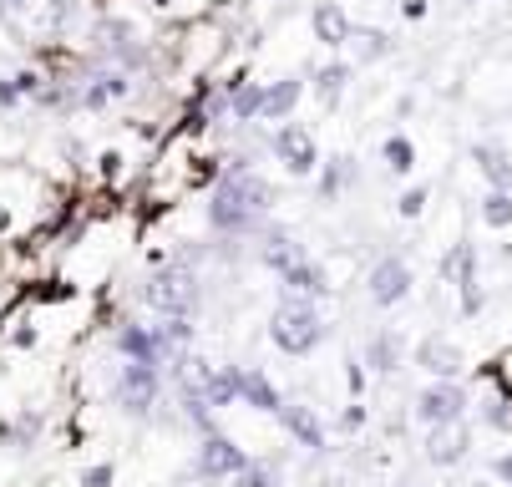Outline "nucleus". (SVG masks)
<instances>
[{
  "label": "nucleus",
  "instance_id": "1",
  "mask_svg": "<svg viewBox=\"0 0 512 487\" xmlns=\"http://www.w3.org/2000/svg\"><path fill=\"white\" fill-rule=\"evenodd\" d=\"M0 26L21 46L56 41L71 26V0H0Z\"/></svg>",
  "mask_w": 512,
  "mask_h": 487
},
{
  "label": "nucleus",
  "instance_id": "2",
  "mask_svg": "<svg viewBox=\"0 0 512 487\" xmlns=\"http://www.w3.org/2000/svg\"><path fill=\"white\" fill-rule=\"evenodd\" d=\"M330 335V325H325V315L310 305V300H284L274 315H269V340L279 345L284 356H310V351H320V340Z\"/></svg>",
  "mask_w": 512,
  "mask_h": 487
},
{
  "label": "nucleus",
  "instance_id": "3",
  "mask_svg": "<svg viewBox=\"0 0 512 487\" xmlns=\"http://www.w3.org/2000/svg\"><path fill=\"white\" fill-rule=\"evenodd\" d=\"M142 300H148L158 315H183V320H193V310H198V300H203V290H198V269H193L188 259L163 264L153 280L142 285Z\"/></svg>",
  "mask_w": 512,
  "mask_h": 487
},
{
  "label": "nucleus",
  "instance_id": "4",
  "mask_svg": "<svg viewBox=\"0 0 512 487\" xmlns=\"http://www.w3.org/2000/svg\"><path fill=\"white\" fill-rule=\"evenodd\" d=\"M442 280L457 285V305H462L467 320L482 315L487 290H482V274H477V244H472V239H457V244L447 249V259H442Z\"/></svg>",
  "mask_w": 512,
  "mask_h": 487
},
{
  "label": "nucleus",
  "instance_id": "5",
  "mask_svg": "<svg viewBox=\"0 0 512 487\" xmlns=\"http://www.w3.org/2000/svg\"><path fill=\"white\" fill-rule=\"evenodd\" d=\"M269 153L279 158V168L289 178H310L320 168V148H315V132L305 122H279L269 132Z\"/></svg>",
  "mask_w": 512,
  "mask_h": 487
},
{
  "label": "nucleus",
  "instance_id": "6",
  "mask_svg": "<svg viewBox=\"0 0 512 487\" xmlns=\"http://www.w3.org/2000/svg\"><path fill=\"white\" fill-rule=\"evenodd\" d=\"M467 406H472V396H467L462 381H431L426 391H416L411 416L421 427H447V422H462Z\"/></svg>",
  "mask_w": 512,
  "mask_h": 487
},
{
  "label": "nucleus",
  "instance_id": "7",
  "mask_svg": "<svg viewBox=\"0 0 512 487\" xmlns=\"http://www.w3.org/2000/svg\"><path fill=\"white\" fill-rule=\"evenodd\" d=\"M411 290H416V269H411L401 254H381V259L371 264V274H365V295H371L376 310L401 305Z\"/></svg>",
  "mask_w": 512,
  "mask_h": 487
},
{
  "label": "nucleus",
  "instance_id": "8",
  "mask_svg": "<svg viewBox=\"0 0 512 487\" xmlns=\"http://www.w3.org/2000/svg\"><path fill=\"white\" fill-rule=\"evenodd\" d=\"M158 391H163L158 366H148V361H127V366H122V376H117V406H122V411L148 416V411L158 406Z\"/></svg>",
  "mask_w": 512,
  "mask_h": 487
},
{
  "label": "nucleus",
  "instance_id": "9",
  "mask_svg": "<svg viewBox=\"0 0 512 487\" xmlns=\"http://www.w3.org/2000/svg\"><path fill=\"white\" fill-rule=\"evenodd\" d=\"M132 92V72H122V66H92V72L77 82V97H82V112H102L112 102H122Z\"/></svg>",
  "mask_w": 512,
  "mask_h": 487
},
{
  "label": "nucleus",
  "instance_id": "10",
  "mask_svg": "<svg viewBox=\"0 0 512 487\" xmlns=\"http://www.w3.org/2000/svg\"><path fill=\"white\" fill-rule=\"evenodd\" d=\"M249 467V452L234 442V437H224V432H203V442H198V477H234V472H244Z\"/></svg>",
  "mask_w": 512,
  "mask_h": 487
},
{
  "label": "nucleus",
  "instance_id": "11",
  "mask_svg": "<svg viewBox=\"0 0 512 487\" xmlns=\"http://www.w3.org/2000/svg\"><path fill=\"white\" fill-rule=\"evenodd\" d=\"M416 366L431 376V381H457L467 356H462V345L447 340V335H421L416 340Z\"/></svg>",
  "mask_w": 512,
  "mask_h": 487
},
{
  "label": "nucleus",
  "instance_id": "12",
  "mask_svg": "<svg viewBox=\"0 0 512 487\" xmlns=\"http://www.w3.org/2000/svg\"><path fill=\"white\" fill-rule=\"evenodd\" d=\"M426 462L431 467H457L472 457V427L467 422H447V427H426Z\"/></svg>",
  "mask_w": 512,
  "mask_h": 487
},
{
  "label": "nucleus",
  "instance_id": "13",
  "mask_svg": "<svg viewBox=\"0 0 512 487\" xmlns=\"http://www.w3.org/2000/svg\"><path fill=\"white\" fill-rule=\"evenodd\" d=\"M279 285H284V300H310V305H320V300L335 295L330 269L320 259H305V264H295L289 274H279Z\"/></svg>",
  "mask_w": 512,
  "mask_h": 487
},
{
  "label": "nucleus",
  "instance_id": "14",
  "mask_svg": "<svg viewBox=\"0 0 512 487\" xmlns=\"http://www.w3.org/2000/svg\"><path fill=\"white\" fill-rule=\"evenodd\" d=\"M254 244H259V264H264V269H274V274H289L295 264H305V259H310V249H305L295 234H289V229H264Z\"/></svg>",
  "mask_w": 512,
  "mask_h": 487
},
{
  "label": "nucleus",
  "instance_id": "15",
  "mask_svg": "<svg viewBox=\"0 0 512 487\" xmlns=\"http://www.w3.org/2000/svg\"><path fill=\"white\" fill-rule=\"evenodd\" d=\"M279 422H284L289 437H295L300 447H310V452H325V447H330V432L320 427V416H315L310 406H300V401H284V406H279Z\"/></svg>",
  "mask_w": 512,
  "mask_h": 487
},
{
  "label": "nucleus",
  "instance_id": "16",
  "mask_svg": "<svg viewBox=\"0 0 512 487\" xmlns=\"http://www.w3.org/2000/svg\"><path fill=\"white\" fill-rule=\"evenodd\" d=\"M310 26H315V41H320V46H330V51L350 46V36H355V21L345 16L340 0H320V6L310 11Z\"/></svg>",
  "mask_w": 512,
  "mask_h": 487
},
{
  "label": "nucleus",
  "instance_id": "17",
  "mask_svg": "<svg viewBox=\"0 0 512 487\" xmlns=\"http://www.w3.org/2000/svg\"><path fill=\"white\" fill-rule=\"evenodd\" d=\"M401 366H406V335L401 330H376L371 340H365V371L391 376Z\"/></svg>",
  "mask_w": 512,
  "mask_h": 487
},
{
  "label": "nucleus",
  "instance_id": "18",
  "mask_svg": "<svg viewBox=\"0 0 512 487\" xmlns=\"http://www.w3.org/2000/svg\"><path fill=\"white\" fill-rule=\"evenodd\" d=\"M472 168L487 178V188H507L512 193V153L502 143H492V137H477L472 143Z\"/></svg>",
  "mask_w": 512,
  "mask_h": 487
},
{
  "label": "nucleus",
  "instance_id": "19",
  "mask_svg": "<svg viewBox=\"0 0 512 487\" xmlns=\"http://www.w3.org/2000/svg\"><path fill=\"white\" fill-rule=\"evenodd\" d=\"M300 97H305V82L300 77L264 82V117L259 122H289V117H295V107H300Z\"/></svg>",
  "mask_w": 512,
  "mask_h": 487
},
{
  "label": "nucleus",
  "instance_id": "20",
  "mask_svg": "<svg viewBox=\"0 0 512 487\" xmlns=\"http://www.w3.org/2000/svg\"><path fill=\"white\" fill-rule=\"evenodd\" d=\"M239 401L244 406H254V411H269V416H279V406H284V396H279V386L254 366V371H244L239 366Z\"/></svg>",
  "mask_w": 512,
  "mask_h": 487
},
{
  "label": "nucleus",
  "instance_id": "21",
  "mask_svg": "<svg viewBox=\"0 0 512 487\" xmlns=\"http://www.w3.org/2000/svg\"><path fill=\"white\" fill-rule=\"evenodd\" d=\"M117 351L127 361H148V366H163V345H158V330L148 325H122L117 330Z\"/></svg>",
  "mask_w": 512,
  "mask_h": 487
},
{
  "label": "nucleus",
  "instance_id": "22",
  "mask_svg": "<svg viewBox=\"0 0 512 487\" xmlns=\"http://www.w3.org/2000/svg\"><path fill=\"white\" fill-rule=\"evenodd\" d=\"M345 87H350V61H325V66H315V72H310V92L325 107H340Z\"/></svg>",
  "mask_w": 512,
  "mask_h": 487
},
{
  "label": "nucleus",
  "instance_id": "23",
  "mask_svg": "<svg viewBox=\"0 0 512 487\" xmlns=\"http://www.w3.org/2000/svg\"><path fill=\"white\" fill-rule=\"evenodd\" d=\"M224 87L234 92V122L249 127L264 117V82H249V77H224Z\"/></svg>",
  "mask_w": 512,
  "mask_h": 487
},
{
  "label": "nucleus",
  "instance_id": "24",
  "mask_svg": "<svg viewBox=\"0 0 512 487\" xmlns=\"http://www.w3.org/2000/svg\"><path fill=\"white\" fill-rule=\"evenodd\" d=\"M350 183H355V158H350V153L325 158V168H320V203H335Z\"/></svg>",
  "mask_w": 512,
  "mask_h": 487
},
{
  "label": "nucleus",
  "instance_id": "25",
  "mask_svg": "<svg viewBox=\"0 0 512 487\" xmlns=\"http://www.w3.org/2000/svg\"><path fill=\"white\" fill-rule=\"evenodd\" d=\"M350 51H355V61H360V66H376V61H386V56L396 51V41H391L386 31H376V26H355Z\"/></svg>",
  "mask_w": 512,
  "mask_h": 487
},
{
  "label": "nucleus",
  "instance_id": "26",
  "mask_svg": "<svg viewBox=\"0 0 512 487\" xmlns=\"http://www.w3.org/2000/svg\"><path fill=\"white\" fill-rule=\"evenodd\" d=\"M477 219L487 229H512V193L507 188H487L482 203H477Z\"/></svg>",
  "mask_w": 512,
  "mask_h": 487
},
{
  "label": "nucleus",
  "instance_id": "27",
  "mask_svg": "<svg viewBox=\"0 0 512 487\" xmlns=\"http://www.w3.org/2000/svg\"><path fill=\"white\" fill-rule=\"evenodd\" d=\"M381 158H386V168L401 173V178L416 173V143H411L406 132H391V137H386V143H381Z\"/></svg>",
  "mask_w": 512,
  "mask_h": 487
},
{
  "label": "nucleus",
  "instance_id": "28",
  "mask_svg": "<svg viewBox=\"0 0 512 487\" xmlns=\"http://www.w3.org/2000/svg\"><path fill=\"white\" fill-rule=\"evenodd\" d=\"M482 422L492 427V432H512V396H502V391H492L487 401H482Z\"/></svg>",
  "mask_w": 512,
  "mask_h": 487
},
{
  "label": "nucleus",
  "instance_id": "29",
  "mask_svg": "<svg viewBox=\"0 0 512 487\" xmlns=\"http://www.w3.org/2000/svg\"><path fill=\"white\" fill-rule=\"evenodd\" d=\"M229 487H274V467L269 462H249L244 472L229 477Z\"/></svg>",
  "mask_w": 512,
  "mask_h": 487
},
{
  "label": "nucleus",
  "instance_id": "30",
  "mask_svg": "<svg viewBox=\"0 0 512 487\" xmlns=\"http://www.w3.org/2000/svg\"><path fill=\"white\" fill-rule=\"evenodd\" d=\"M487 376L497 381V391H502V396H512V345H507V351H497V361L487 366Z\"/></svg>",
  "mask_w": 512,
  "mask_h": 487
},
{
  "label": "nucleus",
  "instance_id": "31",
  "mask_svg": "<svg viewBox=\"0 0 512 487\" xmlns=\"http://www.w3.org/2000/svg\"><path fill=\"white\" fill-rule=\"evenodd\" d=\"M421 208H426V183H416V188H406V193L396 198V214H401V219H421Z\"/></svg>",
  "mask_w": 512,
  "mask_h": 487
},
{
  "label": "nucleus",
  "instance_id": "32",
  "mask_svg": "<svg viewBox=\"0 0 512 487\" xmlns=\"http://www.w3.org/2000/svg\"><path fill=\"white\" fill-rule=\"evenodd\" d=\"M21 102H26L21 82H16V77H6V82H0V107H21Z\"/></svg>",
  "mask_w": 512,
  "mask_h": 487
},
{
  "label": "nucleus",
  "instance_id": "33",
  "mask_svg": "<svg viewBox=\"0 0 512 487\" xmlns=\"http://www.w3.org/2000/svg\"><path fill=\"white\" fill-rule=\"evenodd\" d=\"M335 427H340V432H360V427H365V406H345V416H340Z\"/></svg>",
  "mask_w": 512,
  "mask_h": 487
},
{
  "label": "nucleus",
  "instance_id": "34",
  "mask_svg": "<svg viewBox=\"0 0 512 487\" xmlns=\"http://www.w3.org/2000/svg\"><path fill=\"white\" fill-rule=\"evenodd\" d=\"M492 477L512 487V452H502V457H492Z\"/></svg>",
  "mask_w": 512,
  "mask_h": 487
},
{
  "label": "nucleus",
  "instance_id": "35",
  "mask_svg": "<svg viewBox=\"0 0 512 487\" xmlns=\"http://www.w3.org/2000/svg\"><path fill=\"white\" fill-rule=\"evenodd\" d=\"M107 482H112V467H92L87 472V487H107Z\"/></svg>",
  "mask_w": 512,
  "mask_h": 487
},
{
  "label": "nucleus",
  "instance_id": "36",
  "mask_svg": "<svg viewBox=\"0 0 512 487\" xmlns=\"http://www.w3.org/2000/svg\"><path fill=\"white\" fill-rule=\"evenodd\" d=\"M320 487H340V482H335V477H325V482H320Z\"/></svg>",
  "mask_w": 512,
  "mask_h": 487
},
{
  "label": "nucleus",
  "instance_id": "37",
  "mask_svg": "<svg viewBox=\"0 0 512 487\" xmlns=\"http://www.w3.org/2000/svg\"><path fill=\"white\" fill-rule=\"evenodd\" d=\"M472 487H487V482H472Z\"/></svg>",
  "mask_w": 512,
  "mask_h": 487
}]
</instances>
